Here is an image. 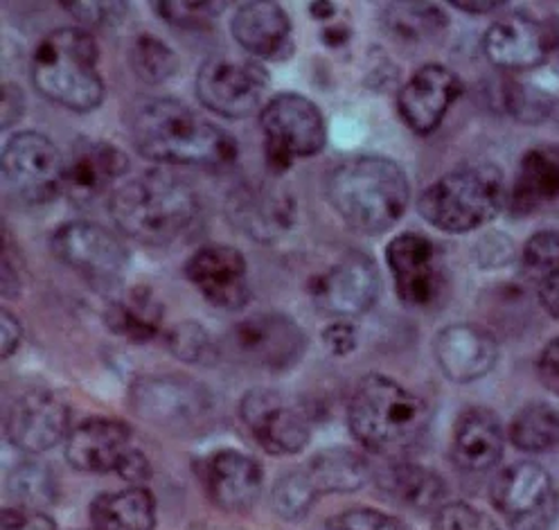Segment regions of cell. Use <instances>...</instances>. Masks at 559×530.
Returning <instances> with one entry per match:
<instances>
[{"mask_svg":"<svg viewBox=\"0 0 559 530\" xmlns=\"http://www.w3.org/2000/svg\"><path fill=\"white\" fill-rule=\"evenodd\" d=\"M323 343L334 357H347L353 355L359 345V330L347 321H336L325 328Z\"/></svg>","mask_w":559,"mask_h":530,"instance_id":"obj_45","label":"cell"},{"mask_svg":"<svg viewBox=\"0 0 559 530\" xmlns=\"http://www.w3.org/2000/svg\"><path fill=\"white\" fill-rule=\"evenodd\" d=\"M325 195L341 222L361 235L391 231L408 208L406 172L383 156H353L332 167Z\"/></svg>","mask_w":559,"mask_h":530,"instance_id":"obj_2","label":"cell"},{"mask_svg":"<svg viewBox=\"0 0 559 530\" xmlns=\"http://www.w3.org/2000/svg\"><path fill=\"white\" fill-rule=\"evenodd\" d=\"M226 3H188V0H163L154 3V12L169 25L181 30H210L213 23L224 14Z\"/></svg>","mask_w":559,"mask_h":530,"instance_id":"obj_40","label":"cell"},{"mask_svg":"<svg viewBox=\"0 0 559 530\" xmlns=\"http://www.w3.org/2000/svg\"><path fill=\"white\" fill-rule=\"evenodd\" d=\"M228 212L241 233L258 242H273L294 226L296 201L285 186L247 184L233 192Z\"/></svg>","mask_w":559,"mask_h":530,"instance_id":"obj_23","label":"cell"},{"mask_svg":"<svg viewBox=\"0 0 559 530\" xmlns=\"http://www.w3.org/2000/svg\"><path fill=\"white\" fill-rule=\"evenodd\" d=\"M510 440L526 454L559 451V409L546 402L526 404L512 417Z\"/></svg>","mask_w":559,"mask_h":530,"instance_id":"obj_33","label":"cell"},{"mask_svg":"<svg viewBox=\"0 0 559 530\" xmlns=\"http://www.w3.org/2000/svg\"><path fill=\"white\" fill-rule=\"evenodd\" d=\"M309 14L317 21H330L336 16V5L330 3V0H321V3H311Z\"/></svg>","mask_w":559,"mask_h":530,"instance_id":"obj_53","label":"cell"},{"mask_svg":"<svg viewBox=\"0 0 559 530\" xmlns=\"http://www.w3.org/2000/svg\"><path fill=\"white\" fill-rule=\"evenodd\" d=\"M349 37H353V32H349V27H345V25H325L321 32L323 44L330 48L345 46L349 42Z\"/></svg>","mask_w":559,"mask_h":530,"instance_id":"obj_51","label":"cell"},{"mask_svg":"<svg viewBox=\"0 0 559 530\" xmlns=\"http://www.w3.org/2000/svg\"><path fill=\"white\" fill-rule=\"evenodd\" d=\"M91 521L95 530H154L156 502L143 485L99 494L91 504Z\"/></svg>","mask_w":559,"mask_h":530,"instance_id":"obj_31","label":"cell"},{"mask_svg":"<svg viewBox=\"0 0 559 530\" xmlns=\"http://www.w3.org/2000/svg\"><path fill=\"white\" fill-rule=\"evenodd\" d=\"M521 267L535 285L559 273V231L535 233L523 246Z\"/></svg>","mask_w":559,"mask_h":530,"instance_id":"obj_39","label":"cell"},{"mask_svg":"<svg viewBox=\"0 0 559 530\" xmlns=\"http://www.w3.org/2000/svg\"><path fill=\"white\" fill-rule=\"evenodd\" d=\"M55 258L97 292H116L129 267V251L116 233L91 222H70L52 233Z\"/></svg>","mask_w":559,"mask_h":530,"instance_id":"obj_9","label":"cell"},{"mask_svg":"<svg viewBox=\"0 0 559 530\" xmlns=\"http://www.w3.org/2000/svg\"><path fill=\"white\" fill-rule=\"evenodd\" d=\"M133 413L154 427L192 429L213 411V396L188 375H143L129 388Z\"/></svg>","mask_w":559,"mask_h":530,"instance_id":"obj_10","label":"cell"},{"mask_svg":"<svg viewBox=\"0 0 559 530\" xmlns=\"http://www.w3.org/2000/svg\"><path fill=\"white\" fill-rule=\"evenodd\" d=\"M429 422L427 400L386 375L364 377L347 404L349 432L359 445L391 461L425 438Z\"/></svg>","mask_w":559,"mask_h":530,"instance_id":"obj_4","label":"cell"},{"mask_svg":"<svg viewBox=\"0 0 559 530\" xmlns=\"http://www.w3.org/2000/svg\"><path fill=\"white\" fill-rule=\"evenodd\" d=\"M313 307L345 321L370 311L381 294V275L374 260L361 251L345 254L336 264L309 280Z\"/></svg>","mask_w":559,"mask_h":530,"instance_id":"obj_15","label":"cell"},{"mask_svg":"<svg viewBox=\"0 0 559 530\" xmlns=\"http://www.w3.org/2000/svg\"><path fill=\"white\" fill-rule=\"evenodd\" d=\"M99 48L86 27H59L34 50L29 75L37 91L68 111L88 114L104 102Z\"/></svg>","mask_w":559,"mask_h":530,"instance_id":"obj_5","label":"cell"},{"mask_svg":"<svg viewBox=\"0 0 559 530\" xmlns=\"http://www.w3.org/2000/svg\"><path fill=\"white\" fill-rule=\"evenodd\" d=\"M230 32L235 42L258 59L285 61L292 57V19L277 3H241L233 16Z\"/></svg>","mask_w":559,"mask_h":530,"instance_id":"obj_26","label":"cell"},{"mask_svg":"<svg viewBox=\"0 0 559 530\" xmlns=\"http://www.w3.org/2000/svg\"><path fill=\"white\" fill-rule=\"evenodd\" d=\"M116 474H118L120 479H124L127 483H131V485H143V483H147V481L152 479V463H150L147 454H145L143 449L129 447V449L122 454V458H120Z\"/></svg>","mask_w":559,"mask_h":530,"instance_id":"obj_46","label":"cell"},{"mask_svg":"<svg viewBox=\"0 0 559 530\" xmlns=\"http://www.w3.org/2000/svg\"><path fill=\"white\" fill-rule=\"evenodd\" d=\"M0 321H3V360H8L10 355H14L21 339H23V328L19 323V318L8 309H3Z\"/></svg>","mask_w":559,"mask_h":530,"instance_id":"obj_49","label":"cell"},{"mask_svg":"<svg viewBox=\"0 0 559 530\" xmlns=\"http://www.w3.org/2000/svg\"><path fill=\"white\" fill-rule=\"evenodd\" d=\"M451 5L469 14H487V12H495L497 8H503V3H497V0H492V3H469V0L463 3V0H451Z\"/></svg>","mask_w":559,"mask_h":530,"instance_id":"obj_52","label":"cell"},{"mask_svg":"<svg viewBox=\"0 0 559 530\" xmlns=\"http://www.w3.org/2000/svg\"><path fill=\"white\" fill-rule=\"evenodd\" d=\"M537 294H539L544 309L550 314V318H555V321L559 323V273L539 282Z\"/></svg>","mask_w":559,"mask_h":530,"instance_id":"obj_50","label":"cell"},{"mask_svg":"<svg viewBox=\"0 0 559 530\" xmlns=\"http://www.w3.org/2000/svg\"><path fill=\"white\" fill-rule=\"evenodd\" d=\"M129 172V158L107 140L80 138L66 152L63 197L78 205H95L107 195L114 197L116 184Z\"/></svg>","mask_w":559,"mask_h":530,"instance_id":"obj_16","label":"cell"},{"mask_svg":"<svg viewBox=\"0 0 559 530\" xmlns=\"http://www.w3.org/2000/svg\"><path fill=\"white\" fill-rule=\"evenodd\" d=\"M129 66L140 82L163 84L179 73V57L165 42L143 34L129 50Z\"/></svg>","mask_w":559,"mask_h":530,"instance_id":"obj_35","label":"cell"},{"mask_svg":"<svg viewBox=\"0 0 559 530\" xmlns=\"http://www.w3.org/2000/svg\"><path fill=\"white\" fill-rule=\"evenodd\" d=\"M10 490L25 508L50 506L55 502V479L41 463H23L10 474Z\"/></svg>","mask_w":559,"mask_h":530,"instance_id":"obj_38","label":"cell"},{"mask_svg":"<svg viewBox=\"0 0 559 530\" xmlns=\"http://www.w3.org/2000/svg\"><path fill=\"white\" fill-rule=\"evenodd\" d=\"M5 434L23 454L50 451L70 434L68 404L46 388H29L10 404Z\"/></svg>","mask_w":559,"mask_h":530,"instance_id":"obj_18","label":"cell"},{"mask_svg":"<svg viewBox=\"0 0 559 530\" xmlns=\"http://www.w3.org/2000/svg\"><path fill=\"white\" fill-rule=\"evenodd\" d=\"M167 348L183 364H215L222 355V345H217L197 321H183L171 328L167 334Z\"/></svg>","mask_w":559,"mask_h":530,"instance_id":"obj_37","label":"cell"},{"mask_svg":"<svg viewBox=\"0 0 559 530\" xmlns=\"http://www.w3.org/2000/svg\"><path fill=\"white\" fill-rule=\"evenodd\" d=\"M433 355L447 379L472 384L492 373L499 362V343L480 326L453 323L438 332Z\"/></svg>","mask_w":559,"mask_h":530,"instance_id":"obj_24","label":"cell"},{"mask_svg":"<svg viewBox=\"0 0 559 530\" xmlns=\"http://www.w3.org/2000/svg\"><path fill=\"white\" fill-rule=\"evenodd\" d=\"M109 212L124 237L145 246H167L199 224L201 201L179 174L147 169L114 192Z\"/></svg>","mask_w":559,"mask_h":530,"instance_id":"obj_3","label":"cell"},{"mask_svg":"<svg viewBox=\"0 0 559 530\" xmlns=\"http://www.w3.org/2000/svg\"><path fill=\"white\" fill-rule=\"evenodd\" d=\"M131 143L147 161L224 169L237 158V140L174 97H150L135 104L129 118Z\"/></svg>","mask_w":559,"mask_h":530,"instance_id":"obj_1","label":"cell"},{"mask_svg":"<svg viewBox=\"0 0 559 530\" xmlns=\"http://www.w3.org/2000/svg\"><path fill=\"white\" fill-rule=\"evenodd\" d=\"M433 530H501L487 513L465 502L442 504L433 515Z\"/></svg>","mask_w":559,"mask_h":530,"instance_id":"obj_42","label":"cell"},{"mask_svg":"<svg viewBox=\"0 0 559 530\" xmlns=\"http://www.w3.org/2000/svg\"><path fill=\"white\" fill-rule=\"evenodd\" d=\"M383 25L402 42H429L447 30V16L431 3H393L383 8Z\"/></svg>","mask_w":559,"mask_h":530,"instance_id":"obj_34","label":"cell"},{"mask_svg":"<svg viewBox=\"0 0 559 530\" xmlns=\"http://www.w3.org/2000/svg\"><path fill=\"white\" fill-rule=\"evenodd\" d=\"M61 8L73 16L82 27L84 25H109L127 12L124 3H61Z\"/></svg>","mask_w":559,"mask_h":530,"instance_id":"obj_43","label":"cell"},{"mask_svg":"<svg viewBox=\"0 0 559 530\" xmlns=\"http://www.w3.org/2000/svg\"><path fill=\"white\" fill-rule=\"evenodd\" d=\"M307 343L302 326L289 314L258 311L230 328L222 352L226 350L239 364L285 373L305 357Z\"/></svg>","mask_w":559,"mask_h":530,"instance_id":"obj_8","label":"cell"},{"mask_svg":"<svg viewBox=\"0 0 559 530\" xmlns=\"http://www.w3.org/2000/svg\"><path fill=\"white\" fill-rule=\"evenodd\" d=\"M395 292L411 309L431 307L444 290V264L438 246L419 233H402L386 246Z\"/></svg>","mask_w":559,"mask_h":530,"instance_id":"obj_17","label":"cell"},{"mask_svg":"<svg viewBox=\"0 0 559 530\" xmlns=\"http://www.w3.org/2000/svg\"><path fill=\"white\" fill-rule=\"evenodd\" d=\"M537 373H539V379L548 388V391L559 396V337L552 339L542 350V357L537 362Z\"/></svg>","mask_w":559,"mask_h":530,"instance_id":"obj_47","label":"cell"},{"mask_svg":"<svg viewBox=\"0 0 559 530\" xmlns=\"http://www.w3.org/2000/svg\"><path fill=\"white\" fill-rule=\"evenodd\" d=\"M555 203H559V145H539L519 161L508 205L514 217H528Z\"/></svg>","mask_w":559,"mask_h":530,"instance_id":"obj_28","label":"cell"},{"mask_svg":"<svg viewBox=\"0 0 559 530\" xmlns=\"http://www.w3.org/2000/svg\"><path fill=\"white\" fill-rule=\"evenodd\" d=\"M104 321L114 334L131 343H150L160 332L163 305L150 287H133L109 303Z\"/></svg>","mask_w":559,"mask_h":530,"instance_id":"obj_30","label":"cell"},{"mask_svg":"<svg viewBox=\"0 0 559 530\" xmlns=\"http://www.w3.org/2000/svg\"><path fill=\"white\" fill-rule=\"evenodd\" d=\"M506 447V434L495 411L472 407L461 413L453 427L451 458L467 474H485L499 466Z\"/></svg>","mask_w":559,"mask_h":530,"instance_id":"obj_27","label":"cell"},{"mask_svg":"<svg viewBox=\"0 0 559 530\" xmlns=\"http://www.w3.org/2000/svg\"><path fill=\"white\" fill-rule=\"evenodd\" d=\"M463 80L442 63H427L411 75L397 95V111L406 127L419 136L433 133L451 104L463 95Z\"/></svg>","mask_w":559,"mask_h":530,"instance_id":"obj_22","label":"cell"},{"mask_svg":"<svg viewBox=\"0 0 559 530\" xmlns=\"http://www.w3.org/2000/svg\"><path fill=\"white\" fill-rule=\"evenodd\" d=\"M379 487L413 510H438L447 497V483L429 468L408 461H391L377 476Z\"/></svg>","mask_w":559,"mask_h":530,"instance_id":"obj_29","label":"cell"},{"mask_svg":"<svg viewBox=\"0 0 559 530\" xmlns=\"http://www.w3.org/2000/svg\"><path fill=\"white\" fill-rule=\"evenodd\" d=\"M510 201L506 176L492 163L447 172L417 199V212L433 228L451 235L472 233L499 217Z\"/></svg>","mask_w":559,"mask_h":530,"instance_id":"obj_6","label":"cell"},{"mask_svg":"<svg viewBox=\"0 0 559 530\" xmlns=\"http://www.w3.org/2000/svg\"><path fill=\"white\" fill-rule=\"evenodd\" d=\"M328 530H411L406 521L377 508H347L328 519Z\"/></svg>","mask_w":559,"mask_h":530,"instance_id":"obj_41","label":"cell"},{"mask_svg":"<svg viewBox=\"0 0 559 530\" xmlns=\"http://www.w3.org/2000/svg\"><path fill=\"white\" fill-rule=\"evenodd\" d=\"M66 156L39 131H21L3 150V186L8 195L27 203H50L63 192Z\"/></svg>","mask_w":559,"mask_h":530,"instance_id":"obj_11","label":"cell"},{"mask_svg":"<svg viewBox=\"0 0 559 530\" xmlns=\"http://www.w3.org/2000/svg\"><path fill=\"white\" fill-rule=\"evenodd\" d=\"M239 415L258 445L273 456L300 454L311 438L307 409L273 388H251L241 398Z\"/></svg>","mask_w":559,"mask_h":530,"instance_id":"obj_14","label":"cell"},{"mask_svg":"<svg viewBox=\"0 0 559 530\" xmlns=\"http://www.w3.org/2000/svg\"><path fill=\"white\" fill-rule=\"evenodd\" d=\"M264 131V163L275 176H283L298 158L323 152L328 127L321 109L300 93H280L260 111Z\"/></svg>","mask_w":559,"mask_h":530,"instance_id":"obj_7","label":"cell"},{"mask_svg":"<svg viewBox=\"0 0 559 530\" xmlns=\"http://www.w3.org/2000/svg\"><path fill=\"white\" fill-rule=\"evenodd\" d=\"M25 97L16 84L3 86V129H10L23 116Z\"/></svg>","mask_w":559,"mask_h":530,"instance_id":"obj_48","label":"cell"},{"mask_svg":"<svg viewBox=\"0 0 559 530\" xmlns=\"http://www.w3.org/2000/svg\"><path fill=\"white\" fill-rule=\"evenodd\" d=\"M559 42L552 23L528 14H512L497 21L483 34V52L503 70H531L546 61Z\"/></svg>","mask_w":559,"mask_h":530,"instance_id":"obj_20","label":"cell"},{"mask_svg":"<svg viewBox=\"0 0 559 530\" xmlns=\"http://www.w3.org/2000/svg\"><path fill=\"white\" fill-rule=\"evenodd\" d=\"M269 89L266 68L251 59L213 57L197 73L194 91L207 111L224 118H247L255 114Z\"/></svg>","mask_w":559,"mask_h":530,"instance_id":"obj_13","label":"cell"},{"mask_svg":"<svg viewBox=\"0 0 559 530\" xmlns=\"http://www.w3.org/2000/svg\"><path fill=\"white\" fill-rule=\"evenodd\" d=\"M207 499L226 513L251 510L264 487V472L255 458L237 449H219L194 466Z\"/></svg>","mask_w":559,"mask_h":530,"instance_id":"obj_19","label":"cell"},{"mask_svg":"<svg viewBox=\"0 0 559 530\" xmlns=\"http://www.w3.org/2000/svg\"><path fill=\"white\" fill-rule=\"evenodd\" d=\"M319 497L321 494L311 485L307 472L302 468H296L275 481L271 492V504L277 517L298 521L313 508Z\"/></svg>","mask_w":559,"mask_h":530,"instance_id":"obj_36","label":"cell"},{"mask_svg":"<svg viewBox=\"0 0 559 530\" xmlns=\"http://www.w3.org/2000/svg\"><path fill=\"white\" fill-rule=\"evenodd\" d=\"M93 530H95V528H93Z\"/></svg>","mask_w":559,"mask_h":530,"instance_id":"obj_54","label":"cell"},{"mask_svg":"<svg viewBox=\"0 0 559 530\" xmlns=\"http://www.w3.org/2000/svg\"><path fill=\"white\" fill-rule=\"evenodd\" d=\"M492 504L510 530H550L559 517V490L546 468L521 461L495 479Z\"/></svg>","mask_w":559,"mask_h":530,"instance_id":"obj_12","label":"cell"},{"mask_svg":"<svg viewBox=\"0 0 559 530\" xmlns=\"http://www.w3.org/2000/svg\"><path fill=\"white\" fill-rule=\"evenodd\" d=\"M131 427L116 417H88L66 438V458L78 472H116L122 454L131 447Z\"/></svg>","mask_w":559,"mask_h":530,"instance_id":"obj_25","label":"cell"},{"mask_svg":"<svg viewBox=\"0 0 559 530\" xmlns=\"http://www.w3.org/2000/svg\"><path fill=\"white\" fill-rule=\"evenodd\" d=\"M3 530H57L55 519L37 508H5L3 521H0Z\"/></svg>","mask_w":559,"mask_h":530,"instance_id":"obj_44","label":"cell"},{"mask_svg":"<svg viewBox=\"0 0 559 530\" xmlns=\"http://www.w3.org/2000/svg\"><path fill=\"white\" fill-rule=\"evenodd\" d=\"M186 278L213 307L235 311L249 303V264L235 246H201L186 264Z\"/></svg>","mask_w":559,"mask_h":530,"instance_id":"obj_21","label":"cell"},{"mask_svg":"<svg viewBox=\"0 0 559 530\" xmlns=\"http://www.w3.org/2000/svg\"><path fill=\"white\" fill-rule=\"evenodd\" d=\"M311 485L321 494H349L361 490L370 479L364 458L347 447H330L311 456L302 466Z\"/></svg>","mask_w":559,"mask_h":530,"instance_id":"obj_32","label":"cell"}]
</instances>
